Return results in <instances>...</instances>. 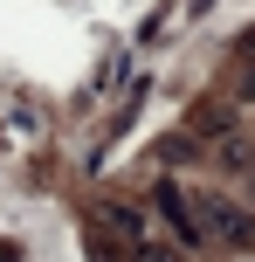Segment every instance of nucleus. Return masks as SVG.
Segmentation results:
<instances>
[{
    "label": "nucleus",
    "mask_w": 255,
    "mask_h": 262,
    "mask_svg": "<svg viewBox=\"0 0 255 262\" xmlns=\"http://www.w3.org/2000/svg\"><path fill=\"white\" fill-rule=\"evenodd\" d=\"M242 97H248V104H255V76H248V83H242Z\"/></svg>",
    "instance_id": "obj_5"
},
{
    "label": "nucleus",
    "mask_w": 255,
    "mask_h": 262,
    "mask_svg": "<svg viewBox=\"0 0 255 262\" xmlns=\"http://www.w3.org/2000/svg\"><path fill=\"white\" fill-rule=\"evenodd\" d=\"M159 207H166V221L179 228V242H207V228H200V207H187V193H179L173 180L159 186Z\"/></svg>",
    "instance_id": "obj_2"
},
{
    "label": "nucleus",
    "mask_w": 255,
    "mask_h": 262,
    "mask_svg": "<svg viewBox=\"0 0 255 262\" xmlns=\"http://www.w3.org/2000/svg\"><path fill=\"white\" fill-rule=\"evenodd\" d=\"M97 221H104L118 242H131V249L145 242V214H138V207H118V200H110V207H97Z\"/></svg>",
    "instance_id": "obj_3"
},
{
    "label": "nucleus",
    "mask_w": 255,
    "mask_h": 262,
    "mask_svg": "<svg viewBox=\"0 0 255 262\" xmlns=\"http://www.w3.org/2000/svg\"><path fill=\"white\" fill-rule=\"evenodd\" d=\"M200 228H214V235L235 242V249H248V235H255V221L235 207V200H207V207H200Z\"/></svg>",
    "instance_id": "obj_1"
},
{
    "label": "nucleus",
    "mask_w": 255,
    "mask_h": 262,
    "mask_svg": "<svg viewBox=\"0 0 255 262\" xmlns=\"http://www.w3.org/2000/svg\"><path fill=\"white\" fill-rule=\"evenodd\" d=\"M131 262H179V249H173V242H138V249H131Z\"/></svg>",
    "instance_id": "obj_4"
}]
</instances>
